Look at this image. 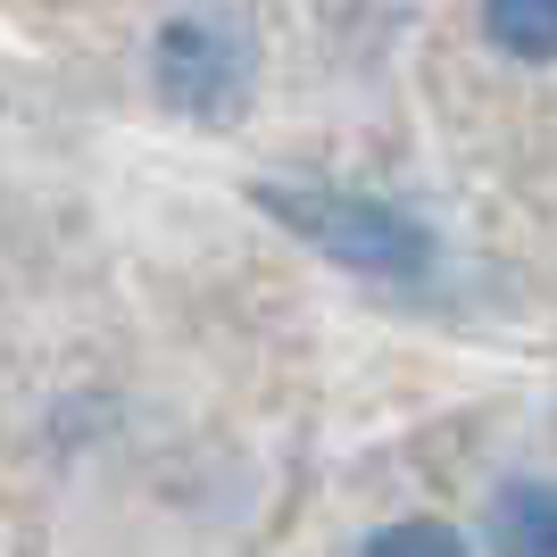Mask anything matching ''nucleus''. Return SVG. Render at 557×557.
I'll list each match as a JSON object with an SVG mask.
<instances>
[{"label":"nucleus","mask_w":557,"mask_h":557,"mask_svg":"<svg viewBox=\"0 0 557 557\" xmlns=\"http://www.w3.org/2000/svg\"><path fill=\"white\" fill-rule=\"evenodd\" d=\"M258 209L283 233H300L317 258L349 267L367 283H424L433 275V233L408 209L374 191H325V184H258Z\"/></svg>","instance_id":"nucleus-1"},{"label":"nucleus","mask_w":557,"mask_h":557,"mask_svg":"<svg viewBox=\"0 0 557 557\" xmlns=\"http://www.w3.org/2000/svg\"><path fill=\"white\" fill-rule=\"evenodd\" d=\"M250 84H258V34L233 9H184L150 34V92L175 116L225 125V116H242Z\"/></svg>","instance_id":"nucleus-2"},{"label":"nucleus","mask_w":557,"mask_h":557,"mask_svg":"<svg viewBox=\"0 0 557 557\" xmlns=\"http://www.w3.org/2000/svg\"><path fill=\"white\" fill-rule=\"evenodd\" d=\"M491 557H557V483L516 474L491 499Z\"/></svg>","instance_id":"nucleus-3"},{"label":"nucleus","mask_w":557,"mask_h":557,"mask_svg":"<svg viewBox=\"0 0 557 557\" xmlns=\"http://www.w3.org/2000/svg\"><path fill=\"white\" fill-rule=\"evenodd\" d=\"M483 34L516 67H557V0H483Z\"/></svg>","instance_id":"nucleus-4"},{"label":"nucleus","mask_w":557,"mask_h":557,"mask_svg":"<svg viewBox=\"0 0 557 557\" xmlns=\"http://www.w3.org/2000/svg\"><path fill=\"white\" fill-rule=\"evenodd\" d=\"M358 557H466V541L449 533L442 516H399V524H383Z\"/></svg>","instance_id":"nucleus-5"}]
</instances>
